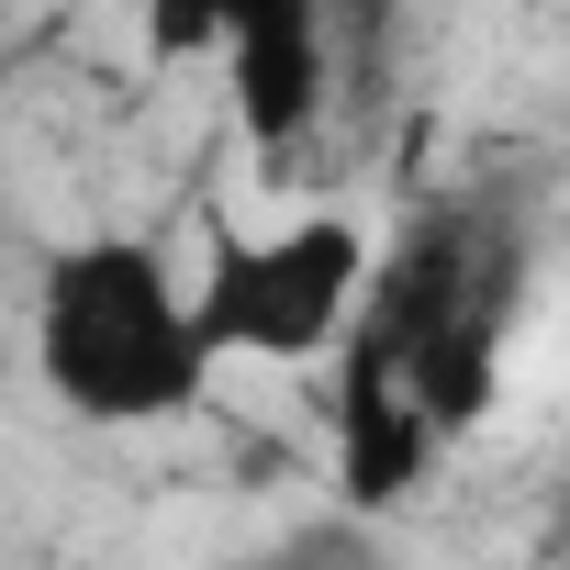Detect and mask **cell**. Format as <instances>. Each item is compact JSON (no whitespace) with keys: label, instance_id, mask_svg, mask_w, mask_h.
<instances>
[{"label":"cell","instance_id":"1","mask_svg":"<svg viewBox=\"0 0 570 570\" xmlns=\"http://www.w3.org/2000/svg\"><path fill=\"white\" fill-rule=\"evenodd\" d=\"M35 370L68 414L90 425H168L202 403L213 358L190 336V292L168 279L157 246L135 235H90L68 257H46L35 292Z\"/></svg>","mask_w":570,"mask_h":570},{"label":"cell","instance_id":"6","mask_svg":"<svg viewBox=\"0 0 570 570\" xmlns=\"http://www.w3.org/2000/svg\"><path fill=\"white\" fill-rule=\"evenodd\" d=\"M268 570H381V559H370V537H347V525H325V537H303V548H279Z\"/></svg>","mask_w":570,"mask_h":570},{"label":"cell","instance_id":"2","mask_svg":"<svg viewBox=\"0 0 570 570\" xmlns=\"http://www.w3.org/2000/svg\"><path fill=\"white\" fill-rule=\"evenodd\" d=\"M358 292H370V235L314 213L257 246H224L213 292L190 303V336H202V358H314L347 336Z\"/></svg>","mask_w":570,"mask_h":570},{"label":"cell","instance_id":"3","mask_svg":"<svg viewBox=\"0 0 570 570\" xmlns=\"http://www.w3.org/2000/svg\"><path fill=\"white\" fill-rule=\"evenodd\" d=\"M224 90L246 146H292L325 101V23L303 0H235L224 12Z\"/></svg>","mask_w":570,"mask_h":570},{"label":"cell","instance_id":"4","mask_svg":"<svg viewBox=\"0 0 570 570\" xmlns=\"http://www.w3.org/2000/svg\"><path fill=\"white\" fill-rule=\"evenodd\" d=\"M436 470V436H425V414L403 403V381H392V358L347 325V370H336V481H347V503L358 514H392L414 481Z\"/></svg>","mask_w":570,"mask_h":570},{"label":"cell","instance_id":"5","mask_svg":"<svg viewBox=\"0 0 570 570\" xmlns=\"http://www.w3.org/2000/svg\"><path fill=\"white\" fill-rule=\"evenodd\" d=\"M146 46L157 57H213L224 46V12H213V0H168V12H146Z\"/></svg>","mask_w":570,"mask_h":570}]
</instances>
